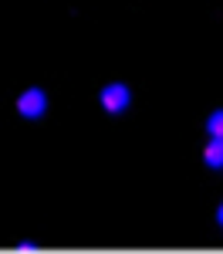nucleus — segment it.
Here are the masks:
<instances>
[{
	"label": "nucleus",
	"instance_id": "f257e3e1",
	"mask_svg": "<svg viewBox=\"0 0 223 254\" xmlns=\"http://www.w3.org/2000/svg\"><path fill=\"white\" fill-rule=\"evenodd\" d=\"M98 102L105 112H112V116H119L129 109V102H132V92H129V85H122V81H108L105 88L98 92Z\"/></svg>",
	"mask_w": 223,
	"mask_h": 254
},
{
	"label": "nucleus",
	"instance_id": "39448f33",
	"mask_svg": "<svg viewBox=\"0 0 223 254\" xmlns=\"http://www.w3.org/2000/svg\"><path fill=\"white\" fill-rule=\"evenodd\" d=\"M217 224H220V227H223V203H220V207H217Z\"/></svg>",
	"mask_w": 223,
	"mask_h": 254
},
{
	"label": "nucleus",
	"instance_id": "20e7f679",
	"mask_svg": "<svg viewBox=\"0 0 223 254\" xmlns=\"http://www.w3.org/2000/svg\"><path fill=\"white\" fill-rule=\"evenodd\" d=\"M206 136L210 139H223V109L206 116Z\"/></svg>",
	"mask_w": 223,
	"mask_h": 254
},
{
	"label": "nucleus",
	"instance_id": "7ed1b4c3",
	"mask_svg": "<svg viewBox=\"0 0 223 254\" xmlns=\"http://www.w3.org/2000/svg\"><path fill=\"white\" fill-rule=\"evenodd\" d=\"M203 163L210 170H223V139H210L203 149Z\"/></svg>",
	"mask_w": 223,
	"mask_h": 254
},
{
	"label": "nucleus",
	"instance_id": "f03ea898",
	"mask_svg": "<svg viewBox=\"0 0 223 254\" xmlns=\"http://www.w3.org/2000/svg\"><path fill=\"white\" fill-rule=\"evenodd\" d=\"M44 112H47V95H44V88H24L17 95V116L41 119Z\"/></svg>",
	"mask_w": 223,
	"mask_h": 254
}]
</instances>
